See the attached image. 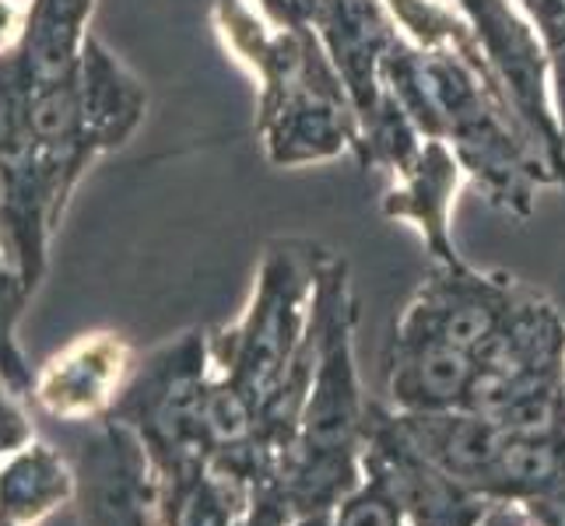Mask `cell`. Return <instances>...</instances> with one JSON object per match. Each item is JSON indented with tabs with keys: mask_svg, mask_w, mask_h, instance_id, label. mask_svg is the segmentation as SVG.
Instances as JSON below:
<instances>
[{
	"mask_svg": "<svg viewBox=\"0 0 565 526\" xmlns=\"http://www.w3.org/2000/svg\"><path fill=\"white\" fill-rule=\"evenodd\" d=\"M516 8L527 14L548 53L565 43V0H516Z\"/></svg>",
	"mask_w": 565,
	"mask_h": 526,
	"instance_id": "ba28073f",
	"label": "cell"
},
{
	"mask_svg": "<svg viewBox=\"0 0 565 526\" xmlns=\"http://www.w3.org/2000/svg\"><path fill=\"white\" fill-rule=\"evenodd\" d=\"M548 505V523L552 526H565V492H558L552 502H544Z\"/></svg>",
	"mask_w": 565,
	"mask_h": 526,
	"instance_id": "8fae6325",
	"label": "cell"
},
{
	"mask_svg": "<svg viewBox=\"0 0 565 526\" xmlns=\"http://www.w3.org/2000/svg\"><path fill=\"white\" fill-rule=\"evenodd\" d=\"M454 4L467 18L484 61L492 64L499 85L510 95L520 124L541 148L555 186L565 190V138L555 120L548 50H544L541 35L527 22V14L516 8V0H454Z\"/></svg>",
	"mask_w": 565,
	"mask_h": 526,
	"instance_id": "7a4b0ae2",
	"label": "cell"
},
{
	"mask_svg": "<svg viewBox=\"0 0 565 526\" xmlns=\"http://www.w3.org/2000/svg\"><path fill=\"white\" fill-rule=\"evenodd\" d=\"M260 8H264V14L270 18V22L281 25V29H306L309 25V22H302L296 0H260Z\"/></svg>",
	"mask_w": 565,
	"mask_h": 526,
	"instance_id": "30bf717a",
	"label": "cell"
},
{
	"mask_svg": "<svg viewBox=\"0 0 565 526\" xmlns=\"http://www.w3.org/2000/svg\"><path fill=\"white\" fill-rule=\"evenodd\" d=\"M565 477V436H505L484 484L499 492H548Z\"/></svg>",
	"mask_w": 565,
	"mask_h": 526,
	"instance_id": "52a82bcc",
	"label": "cell"
},
{
	"mask_svg": "<svg viewBox=\"0 0 565 526\" xmlns=\"http://www.w3.org/2000/svg\"><path fill=\"white\" fill-rule=\"evenodd\" d=\"M309 25L359 112V130L383 99V61L404 35L386 0H323Z\"/></svg>",
	"mask_w": 565,
	"mask_h": 526,
	"instance_id": "277c9868",
	"label": "cell"
},
{
	"mask_svg": "<svg viewBox=\"0 0 565 526\" xmlns=\"http://www.w3.org/2000/svg\"><path fill=\"white\" fill-rule=\"evenodd\" d=\"M548 74H552V106H555V120L565 138V43L548 53Z\"/></svg>",
	"mask_w": 565,
	"mask_h": 526,
	"instance_id": "9c48e42d",
	"label": "cell"
},
{
	"mask_svg": "<svg viewBox=\"0 0 565 526\" xmlns=\"http://www.w3.org/2000/svg\"><path fill=\"white\" fill-rule=\"evenodd\" d=\"M478 376V358L436 337H401L390 365V394L407 415L467 411Z\"/></svg>",
	"mask_w": 565,
	"mask_h": 526,
	"instance_id": "8992f818",
	"label": "cell"
},
{
	"mask_svg": "<svg viewBox=\"0 0 565 526\" xmlns=\"http://www.w3.org/2000/svg\"><path fill=\"white\" fill-rule=\"evenodd\" d=\"M463 169L446 141H425L422 154L394 175V186L383 193V214L418 228L425 249L443 267H460L463 257L450 239V207L460 190Z\"/></svg>",
	"mask_w": 565,
	"mask_h": 526,
	"instance_id": "5b68a950",
	"label": "cell"
},
{
	"mask_svg": "<svg viewBox=\"0 0 565 526\" xmlns=\"http://www.w3.org/2000/svg\"><path fill=\"white\" fill-rule=\"evenodd\" d=\"M516 299V285L499 275H478L471 264H436L418 299L401 320V337H436L454 347L484 351L505 323Z\"/></svg>",
	"mask_w": 565,
	"mask_h": 526,
	"instance_id": "3957f363",
	"label": "cell"
},
{
	"mask_svg": "<svg viewBox=\"0 0 565 526\" xmlns=\"http://www.w3.org/2000/svg\"><path fill=\"white\" fill-rule=\"evenodd\" d=\"M317 358L313 379L302 407V439L306 453L327 460H338L344 450H352V439L359 432V376H355V305L348 291V270L341 260H327L320 267L317 285Z\"/></svg>",
	"mask_w": 565,
	"mask_h": 526,
	"instance_id": "6da1fadb",
	"label": "cell"
}]
</instances>
